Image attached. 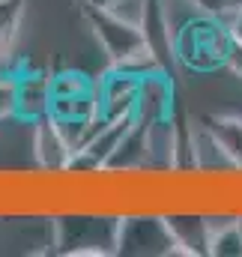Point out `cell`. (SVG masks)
<instances>
[{"label": "cell", "instance_id": "cell-1", "mask_svg": "<svg viewBox=\"0 0 242 257\" xmlns=\"http://www.w3.org/2000/svg\"><path fill=\"white\" fill-rule=\"evenodd\" d=\"M81 15H84V21L90 27L93 39L99 42L102 54L108 57V66L126 69V72H132L138 78L162 69V63L150 54L138 24L114 15L111 9H96V6H84V3H81Z\"/></svg>", "mask_w": 242, "mask_h": 257}, {"label": "cell", "instance_id": "cell-2", "mask_svg": "<svg viewBox=\"0 0 242 257\" xmlns=\"http://www.w3.org/2000/svg\"><path fill=\"white\" fill-rule=\"evenodd\" d=\"M120 212L111 209H63L54 212V239L57 251L66 257H108L117 254Z\"/></svg>", "mask_w": 242, "mask_h": 257}, {"label": "cell", "instance_id": "cell-3", "mask_svg": "<svg viewBox=\"0 0 242 257\" xmlns=\"http://www.w3.org/2000/svg\"><path fill=\"white\" fill-rule=\"evenodd\" d=\"M233 36L224 21L197 12L174 33V57L188 72H215L227 66Z\"/></svg>", "mask_w": 242, "mask_h": 257}, {"label": "cell", "instance_id": "cell-4", "mask_svg": "<svg viewBox=\"0 0 242 257\" xmlns=\"http://www.w3.org/2000/svg\"><path fill=\"white\" fill-rule=\"evenodd\" d=\"M117 254H177L165 215L159 209H129L120 212Z\"/></svg>", "mask_w": 242, "mask_h": 257}, {"label": "cell", "instance_id": "cell-5", "mask_svg": "<svg viewBox=\"0 0 242 257\" xmlns=\"http://www.w3.org/2000/svg\"><path fill=\"white\" fill-rule=\"evenodd\" d=\"M165 224L174 239V251L185 257H206L209 254V218L197 206H171L162 212Z\"/></svg>", "mask_w": 242, "mask_h": 257}, {"label": "cell", "instance_id": "cell-6", "mask_svg": "<svg viewBox=\"0 0 242 257\" xmlns=\"http://www.w3.org/2000/svg\"><path fill=\"white\" fill-rule=\"evenodd\" d=\"M177 114V90L171 72L159 69L150 72L138 81V105H135V120L141 126H153L162 120H171Z\"/></svg>", "mask_w": 242, "mask_h": 257}, {"label": "cell", "instance_id": "cell-7", "mask_svg": "<svg viewBox=\"0 0 242 257\" xmlns=\"http://www.w3.org/2000/svg\"><path fill=\"white\" fill-rule=\"evenodd\" d=\"M30 147H33V159H36V168L39 171H48V174H60L66 171L69 159H72V147L69 141L63 138L57 120L48 114V117H39L30 123Z\"/></svg>", "mask_w": 242, "mask_h": 257}, {"label": "cell", "instance_id": "cell-8", "mask_svg": "<svg viewBox=\"0 0 242 257\" xmlns=\"http://www.w3.org/2000/svg\"><path fill=\"white\" fill-rule=\"evenodd\" d=\"M138 75L108 66L105 78H99V111L105 120H120V117H135L138 105Z\"/></svg>", "mask_w": 242, "mask_h": 257}, {"label": "cell", "instance_id": "cell-9", "mask_svg": "<svg viewBox=\"0 0 242 257\" xmlns=\"http://www.w3.org/2000/svg\"><path fill=\"white\" fill-rule=\"evenodd\" d=\"M18 81V102H15V117L18 120H39L51 114V102H54V84H51V72L42 69H27L15 75Z\"/></svg>", "mask_w": 242, "mask_h": 257}, {"label": "cell", "instance_id": "cell-10", "mask_svg": "<svg viewBox=\"0 0 242 257\" xmlns=\"http://www.w3.org/2000/svg\"><path fill=\"white\" fill-rule=\"evenodd\" d=\"M138 27L144 33V42H147L150 54L162 63L165 72H171V66L177 63V57H174V24L168 18L165 0H147Z\"/></svg>", "mask_w": 242, "mask_h": 257}, {"label": "cell", "instance_id": "cell-11", "mask_svg": "<svg viewBox=\"0 0 242 257\" xmlns=\"http://www.w3.org/2000/svg\"><path fill=\"white\" fill-rule=\"evenodd\" d=\"M194 153H197V171L206 177H224V174L239 171L233 165V159L224 153V147L215 141V135L203 123L194 126Z\"/></svg>", "mask_w": 242, "mask_h": 257}, {"label": "cell", "instance_id": "cell-12", "mask_svg": "<svg viewBox=\"0 0 242 257\" xmlns=\"http://www.w3.org/2000/svg\"><path fill=\"white\" fill-rule=\"evenodd\" d=\"M144 165H147V126H141L135 120V126L126 132V138L114 150V156L105 162V171L132 174V171H144Z\"/></svg>", "mask_w": 242, "mask_h": 257}, {"label": "cell", "instance_id": "cell-13", "mask_svg": "<svg viewBox=\"0 0 242 257\" xmlns=\"http://www.w3.org/2000/svg\"><path fill=\"white\" fill-rule=\"evenodd\" d=\"M200 123L215 135V141L224 147V153L242 171V117H236V114H212V117H203Z\"/></svg>", "mask_w": 242, "mask_h": 257}, {"label": "cell", "instance_id": "cell-14", "mask_svg": "<svg viewBox=\"0 0 242 257\" xmlns=\"http://www.w3.org/2000/svg\"><path fill=\"white\" fill-rule=\"evenodd\" d=\"M174 171L177 174H194L197 171V153H194V126L174 114V153H171Z\"/></svg>", "mask_w": 242, "mask_h": 257}, {"label": "cell", "instance_id": "cell-15", "mask_svg": "<svg viewBox=\"0 0 242 257\" xmlns=\"http://www.w3.org/2000/svg\"><path fill=\"white\" fill-rule=\"evenodd\" d=\"M24 18V0H0V63L6 60Z\"/></svg>", "mask_w": 242, "mask_h": 257}, {"label": "cell", "instance_id": "cell-16", "mask_svg": "<svg viewBox=\"0 0 242 257\" xmlns=\"http://www.w3.org/2000/svg\"><path fill=\"white\" fill-rule=\"evenodd\" d=\"M51 84H54V99H57V96H75V93H84V90H90L96 81L84 78L81 72H72V69H66V72L51 75Z\"/></svg>", "mask_w": 242, "mask_h": 257}, {"label": "cell", "instance_id": "cell-17", "mask_svg": "<svg viewBox=\"0 0 242 257\" xmlns=\"http://www.w3.org/2000/svg\"><path fill=\"white\" fill-rule=\"evenodd\" d=\"M191 3L197 6V12H203L209 18H218L224 24L242 9V0H191Z\"/></svg>", "mask_w": 242, "mask_h": 257}, {"label": "cell", "instance_id": "cell-18", "mask_svg": "<svg viewBox=\"0 0 242 257\" xmlns=\"http://www.w3.org/2000/svg\"><path fill=\"white\" fill-rule=\"evenodd\" d=\"M224 69H230L236 78H242V45L239 42L230 45V51H227V66H224Z\"/></svg>", "mask_w": 242, "mask_h": 257}, {"label": "cell", "instance_id": "cell-19", "mask_svg": "<svg viewBox=\"0 0 242 257\" xmlns=\"http://www.w3.org/2000/svg\"><path fill=\"white\" fill-rule=\"evenodd\" d=\"M227 30H230V36H233V42H239L242 45V9L227 21Z\"/></svg>", "mask_w": 242, "mask_h": 257}, {"label": "cell", "instance_id": "cell-20", "mask_svg": "<svg viewBox=\"0 0 242 257\" xmlns=\"http://www.w3.org/2000/svg\"><path fill=\"white\" fill-rule=\"evenodd\" d=\"M84 6H96V9H111L117 0H81Z\"/></svg>", "mask_w": 242, "mask_h": 257}]
</instances>
